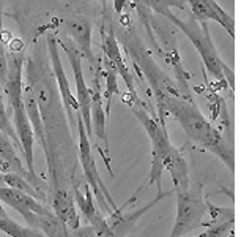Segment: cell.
Returning <instances> with one entry per match:
<instances>
[{"instance_id": "1", "label": "cell", "mask_w": 252, "mask_h": 237, "mask_svg": "<svg viewBox=\"0 0 252 237\" xmlns=\"http://www.w3.org/2000/svg\"><path fill=\"white\" fill-rule=\"evenodd\" d=\"M26 85L32 90L41 116L46 136V160L54 190H71L79 185L77 149L63 108L57 82L51 68L46 43L32 46L24 62Z\"/></svg>"}, {"instance_id": "2", "label": "cell", "mask_w": 252, "mask_h": 237, "mask_svg": "<svg viewBox=\"0 0 252 237\" xmlns=\"http://www.w3.org/2000/svg\"><path fill=\"white\" fill-rule=\"evenodd\" d=\"M165 116L175 118L189 141L216 155L232 172L235 171L233 149L227 144L225 138L213 126V123L207 120V117L202 114L199 106L191 98H186L183 95L165 97L161 106L158 108V120L162 125H165Z\"/></svg>"}, {"instance_id": "3", "label": "cell", "mask_w": 252, "mask_h": 237, "mask_svg": "<svg viewBox=\"0 0 252 237\" xmlns=\"http://www.w3.org/2000/svg\"><path fill=\"white\" fill-rule=\"evenodd\" d=\"M162 16L167 18L172 24H175L177 29L183 32L189 38V41L192 43L195 51L199 52L200 59L203 62V67L208 71V75L215 79V81L222 84L224 87L228 85L230 89H233V71L225 65L222 59H220L216 46L211 40L207 22H202V26H200L192 16H189V18H180V16H177L172 10L165 11Z\"/></svg>"}, {"instance_id": "4", "label": "cell", "mask_w": 252, "mask_h": 237, "mask_svg": "<svg viewBox=\"0 0 252 237\" xmlns=\"http://www.w3.org/2000/svg\"><path fill=\"white\" fill-rule=\"evenodd\" d=\"M122 38L128 47V52L131 54V57L134 60L136 70H140L148 79L152 90L155 95V100L158 103V108L161 106V103L165 97L169 95H181L178 85L172 81V79L164 73V71L156 65L155 60L152 59L150 52L144 47L140 40L134 35V30H122Z\"/></svg>"}, {"instance_id": "5", "label": "cell", "mask_w": 252, "mask_h": 237, "mask_svg": "<svg viewBox=\"0 0 252 237\" xmlns=\"http://www.w3.org/2000/svg\"><path fill=\"white\" fill-rule=\"evenodd\" d=\"M76 130H77V163L81 164L82 168V174L85 177V184L89 185V188L92 190L94 201H96L102 209L106 212H112L117 210V204L114 201V198L110 196L109 190L106 188L104 182H102L98 168H96V161L93 158V152H92V144H90V138L87 134V130L84 126V122L79 113L76 114Z\"/></svg>"}, {"instance_id": "6", "label": "cell", "mask_w": 252, "mask_h": 237, "mask_svg": "<svg viewBox=\"0 0 252 237\" xmlns=\"http://www.w3.org/2000/svg\"><path fill=\"white\" fill-rule=\"evenodd\" d=\"M207 213V199L200 195V190L177 195V217L170 231V237H183L194 229L200 228Z\"/></svg>"}, {"instance_id": "7", "label": "cell", "mask_w": 252, "mask_h": 237, "mask_svg": "<svg viewBox=\"0 0 252 237\" xmlns=\"http://www.w3.org/2000/svg\"><path fill=\"white\" fill-rule=\"evenodd\" d=\"M57 44L65 51L66 57L69 60V65L73 68L74 82H76V100L79 105V116H81L84 126L87 130L89 138L92 136V125H90V106H92V90L87 85L84 78V68H82V54L71 41L69 37H57Z\"/></svg>"}, {"instance_id": "8", "label": "cell", "mask_w": 252, "mask_h": 237, "mask_svg": "<svg viewBox=\"0 0 252 237\" xmlns=\"http://www.w3.org/2000/svg\"><path fill=\"white\" fill-rule=\"evenodd\" d=\"M46 37V49L47 55H49V62H51V68L55 78V82H57L60 97L63 101V108H65V113L68 117V123L71 128L76 130V114L79 113V105L76 100V95L71 90L69 81L66 78L65 68H63V62L60 57V47L57 44V35L54 32H47L44 35Z\"/></svg>"}, {"instance_id": "9", "label": "cell", "mask_w": 252, "mask_h": 237, "mask_svg": "<svg viewBox=\"0 0 252 237\" xmlns=\"http://www.w3.org/2000/svg\"><path fill=\"white\" fill-rule=\"evenodd\" d=\"M93 84H92V106H90V125H92V134L96 139V149L101 152L102 161L110 176L114 177L112 166H110V155H109V141H107V131H106V113H104V101L99 89V71H101V60H96V68L93 70Z\"/></svg>"}, {"instance_id": "10", "label": "cell", "mask_w": 252, "mask_h": 237, "mask_svg": "<svg viewBox=\"0 0 252 237\" xmlns=\"http://www.w3.org/2000/svg\"><path fill=\"white\" fill-rule=\"evenodd\" d=\"M101 47H102V55L110 60V63L114 65L118 76H120L126 82V87H128V95H131L134 100H139L137 92H136V85H134L132 73L128 70V67H126V63H125V60L122 57L120 46H118V38H117L115 32H114V24L112 22L109 24V30H107V34L104 35V38H102Z\"/></svg>"}, {"instance_id": "11", "label": "cell", "mask_w": 252, "mask_h": 237, "mask_svg": "<svg viewBox=\"0 0 252 237\" xmlns=\"http://www.w3.org/2000/svg\"><path fill=\"white\" fill-rule=\"evenodd\" d=\"M162 164H164V171H167L170 174L177 195L185 193L191 188L189 187V166L180 149H177L172 144L167 149V152L164 154Z\"/></svg>"}, {"instance_id": "12", "label": "cell", "mask_w": 252, "mask_h": 237, "mask_svg": "<svg viewBox=\"0 0 252 237\" xmlns=\"http://www.w3.org/2000/svg\"><path fill=\"white\" fill-rule=\"evenodd\" d=\"M66 30L69 34L68 37L82 54V57L90 62L93 70L96 68V59L92 49V22L81 16H74V18L66 19Z\"/></svg>"}, {"instance_id": "13", "label": "cell", "mask_w": 252, "mask_h": 237, "mask_svg": "<svg viewBox=\"0 0 252 237\" xmlns=\"http://www.w3.org/2000/svg\"><path fill=\"white\" fill-rule=\"evenodd\" d=\"M0 202H5L21 213L24 220H29L32 213H43L49 210L51 207L44 202H39L35 198H32L27 193H22L19 190H14L10 187H0Z\"/></svg>"}, {"instance_id": "14", "label": "cell", "mask_w": 252, "mask_h": 237, "mask_svg": "<svg viewBox=\"0 0 252 237\" xmlns=\"http://www.w3.org/2000/svg\"><path fill=\"white\" fill-rule=\"evenodd\" d=\"M51 210L55 217L66 225L68 229H77L81 226L71 190H54L51 192Z\"/></svg>"}, {"instance_id": "15", "label": "cell", "mask_w": 252, "mask_h": 237, "mask_svg": "<svg viewBox=\"0 0 252 237\" xmlns=\"http://www.w3.org/2000/svg\"><path fill=\"white\" fill-rule=\"evenodd\" d=\"M27 225L38 229L44 237H69V229L54 215L51 209L43 213H32L27 220Z\"/></svg>"}, {"instance_id": "16", "label": "cell", "mask_w": 252, "mask_h": 237, "mask_svg": "<svg viewBox=\"0 0 252 237\" xmlns=\"http://www.w3.org/2000/svg\"><path fill=\"white\" fill-rule=\"evenodd\" d=\"M71 193H73L74 202L77 205L79 212H81L82 217L85 218L87 225L96 226L99 221L104 218L96 209V202H94L93 193H92V190L89 188V185L85 184L82 190L79 185H74L73 188H71Z\"/></svg>"}, {"instance_id": "17", "label": "cell", "mask_w": 252, "mask_h": 237, "mask_svg": "<svg viewBox=\"0 0 252 237\" xmlns=\"http://www.w3.org/2000/svg\"><path fill=\"white\" fill-rule=\"evenodd\" d=\"M0 158H2V161L5 164L6 172L18 174V176L29 180L27 169L21 161V158L18 155V150H16L13 142L8 139L2 131H0Z\"/></svg>"}, {"instance_id": "18", "label": "cell", "mask_w": 252, "mask_h": 237, "mask_svg": "<svg viewBox=\"0 0 252 237\" xmlns=\"http://www.w3.org/2000/svg\"><path fill=\"white\" fill-rule=\"evenodd\" d=\"M101 67L104 68V76H106V89L102 92V101H104V113L109 117L110 114V108H112V98L114 95H118V73L115 71L114 65L110 63V60L104 55H101Z\"/></svg>"}, {"instance_id": "19", "label": "cell", "mask_w": 252, "mask_h": 237, "mask_svg": "<svg viewBox=\"0 0 252 237\" xmlns=\"http://www.w3.org/2000/svg\"><path fill=\"white\" fill-rule=\"evenodd\" d=\"M3 184H5V187H10V188H14V190H19V192H22V193L30 195L32 198H35V199H38L39 202L49 201V199H47L49 196H47L46 192L35 188L27 179H24V177L18 176V174L3 172Z\"/></svg>"}, {"instance_id": "20", "label": "cell", "mask_w": 252, "mask_h": 237, "mask_svg": "<svg viewBox=\"0 0 252 237\" xmlns=\"http://www.w3.org/2000/svg\"><path fill=\"white\" fill-rule=\"evenodd\" d=\"M0 231L10 237H44L38 229L30 226H22L19 223H16L10 217L0 218Z\"/></svg>"}, {"instance_id": "21", "label": "cell", "mask_w": 252, "mask_h": 237, "mask_svg": "<svg viewBox=\"0 0 252 237\" xmlns=\"http://www.w3.org/2000/svg\"><path fill=\"white\" fill-rule=\"evenodd\" d=\"M207 213H210V220L203 221L202 228H207L216 223H224V221H235L233 207H219V205H215L210 201H207Z\"/></svg>"}, {"instance_id": "22", "label": "cell", "mask_w": 252, "mask_h": 237, "mask_svg": "<svg viewBox=\"0 0 252 237\" xmlns=\"http://www.w3.org/2000/svg\"><path fill=\"white\" fill-rule=\"evenodd\" d=\"M136 2L142 6H147L148 10H153L158 14H164L165 11H169L170 8L177 6L183 10L186 5V0H136Z\"/></svg>"}, {"instance_id": "23", "label": "cell", "mask_w": 252, "mask_h": 237, "mask_svg": "<svg viewBox=\"0 0 252 237\" xmlns=\"http://www.w3.org/2000/svg\"><path fill=\"white\" fill-rule=\"evenodd\" d=\"M8 73V59H6V46L3 41V0H0V87L3 90Z\"/></svg>"}, {"instance_id": "24", "label": "cell", "mask_w": 252, "mask_h": 237, "mask_svg": "<svg viewBox=\"0 0 252 237\" xmlns=\"http://www.w3.org/2000/svg\"><path fill=\"white\" fill-rule=\"evenodd\" d=\"M233 228H235V221H224V223L207 226V231L195 237H227L230 233H233Z\"/></svg>"}, {"instance_id": "25", "label": "cell", "mask_w": 252, "mask_h": 237, "mask_svg": "<svg viewBox=\"0 0 252 237\" xmlns=\"http://www.w3.org/2000/svg\"><path fill=\"white\" fill-rule=\"evenodd\" d=\"M5 217H8V213L5 212V209H3L2 202H0V218H5Z\"/></svg>"}, {"instance_id": "26", "label": "cell", "mask_w": 252, "mask_h": 237, "mask_svg": "<svg viewBox=\"0 0 252 237\" xmlns=\"http://www.w3.org/2000/svg\"><path fill=\"white\" fill-rule=\"evenodd\" d=\"M89 2H98L102 5V10H106V3H107V0H89Z\"/></svg>"}, {"instance_id": "27", "label": "cell", "mask_w": 252, "mask_h": 237, "mask_svg": "<svg viewBox=\"0 0 252 237\" xmlns=\"http://www.w3.org/2000/svg\"><path fill=\"white\" fill-rule=\"evenodd\" d=\"M0 187H5V184H3V172L0 171Z\"/></svg>"}, {"instance_id": "28", "label": "cell", "mask_w": 252, "mask_h": 237, "mask_svg": "<svg viewBox=\"0 0 252 237\" xmlns=\"http://www.w3.org/2000/svg\"><path fill=\"white\" fill-rule=\"evenodd\" d=\"M227 237H235V234H233V233H230V234H228Z\"/></svg>"}]
</instances>
